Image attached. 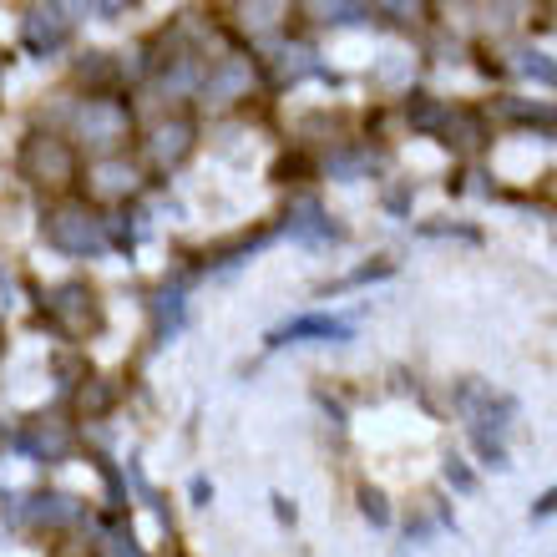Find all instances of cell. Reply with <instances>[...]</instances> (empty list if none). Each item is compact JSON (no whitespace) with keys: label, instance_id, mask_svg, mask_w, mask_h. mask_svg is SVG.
Here are the masks:
<instances>
[{"label":"cell","instance_id":"obj_1","mask_svg":"<svg viewBox=\"0 0 557 557\" xmlns=\"http://www.w3.org/2000/svg\"><path fill=\"white\" fill-rule=\"evenodd\" d=\"M46 233H51V244L66 249V254H102L107 249V228L87 208H61V213H51Z\"/></svg>","mask_w":557,"mask_h":557},{"label":"cell","instance_id":"obj_2","mask_svg":"<svg viewBox=\"0 0 557 557\" xmlns=\"http://www.w3.org/2000/svg\"><path fill=\"white\" fill-rule=\"evenodd\" d=\"M76 127H82V137L87 142H117L122 132H127V112H122V102H112V97H97V102H87L82 107V117H76Z\"/></svg>","mask_w":557,"mask_h":557},{"label":"cell","instance_id":"obj_3","mask_svg":"<svg viewBox=\"0 0 557 557\" xmlns=\"http://www.w3.org/2000/svg\"><path fill=\"white\" fill-rule=\"evenodd\" d=\"M249 61L244 56H233V61H223L218 71H208V82H203V97L213 102V107H228L233 97H244L249 92Z\"/></svg>","mask_w":557,"mask_h":557},{"label":"cell","instance_id":"obj_4","mask_svg":"<svg viewBox=\"0 0 557 557\" xmlns=\"http://www.w3.org/2000/svg\"><path fill=\"white\" fill-rule=\"evenodd\" d=\"M299 340H335V345H345L350 325L345 320H325V314H304V320H289L284 330H274V345H299Z\"/></svg>","mask_w":557,"mask_h":557},{"label":"cell","instance_id":"obj_5","mask_svg":"<svg viewBox=\"0 0 557 557\" xmlns=\"http://www.w3.org/2000/svg\"><path fill=\"white\" fill-rule=\"evenodd\" d=\"M56 173V183L61 178H71V152L61 147V142H51V137H36L31 147H26V173Z\"/></svg>","mask_w":557,"mask_h":557},{"label":"cell","instance_id":"obj_6","mask_svg":"<svg viewBox=\"0 0 557 557\" xmlns=\"http://www.w3.org/2000/svg\"><path fill=\"white\" fill-rule=\"evenodd\" d=\"M188 142H193V127H188V122H168V127H157V137H152V163H157V168L178 163V157L188 152Z\"/></svg>","mask_w":557,"mask_h":557},{"label":"cell","instance_id":"obj_7","mask_svg":"<svg viewBox=\"0 0 557 557\" xmlns=\"http://www.w3.org/2000/svg\"><path fill=\"white\" fill-rule=\"evenodd\" d=\"M289 233H294V238H335L330 218L320 213V203H309V198L294 208V223H289Z\"/></svg>","mask_w":557,"mask_h":557},{"label":"cell","instance_id":"obj_8","mask_svg":"<svg viewBox=\"0 0 557 557\" xmlns=\"http://www.w3.org/2000/svg\"><path fill=\"white\" fill-rule=\"evenodd\" d=\"M82 299H92V289H82V284H66L61 294H56V314H82ZM87 325H97V304H87V320H71V330H87Z\"/></svg>","mask_w":557,"mask_h":557},{"label":"cell","instance_id":"obj_9","mask_svg":"<svg viewBox=\"0 0 557 557\" xmlns=\"http://www.w3.org/2000/svg\"><path fill=\"white\" fill-rule=\"evenodd\" d=\"M61 21H56V11H31V21H26V41L31 46H56L61 41Z\"/></svg>","mask_w":557,"mask_h":557},{"label":"cell","instance_id":"obj_10","mask_svg":"<svg viewBox=\"0 0 557 557\" xmlns=\"http://www.w3.org/2000/svg\"><path fill=\"white\" fill-rule=\"evenodd\" d=\"M406 112H411V122H416L421 132H436V127H446V107H436V102H431L426 92H416Z\"/></svg>","mask_w":557,"mask_h":557},{"label":"cell","instance_id":"obj_11","mask_svg":"<svg viewBox=\"0 0 557 557\" xmlns=\"http://www.w3.org/2000/svg\"><path fill=\"white\" fill-rule=\"evenodd\" d=\"M97 178H102V188H107V193L132 188V168H122V163H102V168H97Z\"/></svg>","mask_w":557,"mask_h":557},{"label":"cell","instance_id":"obj_12","mask_svg":"<svg viewBox=\"0 0 557 557\" xmlns=\"http://www.w3.org/2000/svg\"><path fill=\"white\" fill-rule=\"evenodd\" d=\"M517 66H522L527 76H542V82H557V66H547L537 51H522V56H517Z\"/></svg>","mask_w":557,"mask_h":557},{"label":"cell","instance_id":"obj_13","mask_svg":"<svg viewBox=\"0 0 557 557\" xmlns=\"http://www.w3.org/2000/svg\"><path fill=\"white\" fill-rule=\"evenodd\" d=\"M365 16V6H325V21H355Z\"/></svg>","mask_w":557,"mask_h":557},{"label":"cell","instance_id":"obj_14","mask_svg":"<svg viewBox=\"0 0 557 557\" xmlns=\"http://www.w3.org/2000/svg\"><path fill=\"white\" fill-rule=\"evenodd\" d=\"M365 512H370L375 522H385V507H380V492H365Z\"/></svg>","mask_w":557,"mask_h":557},{"label":"cell","instance_id":"obj_15","mask_svg":"<svg viewBox=\"0 0 557 557\" xmlns=\"http://www.w3.org/2000/svg\"><path fill=\"white\" fill-rule=\"evenodd\" d=\"M547 512H557V487H552V492L537 502V517H547Z\"/></svg>","mask_w":557,"mask_h":557}]
</instances>
